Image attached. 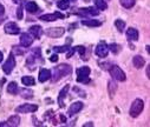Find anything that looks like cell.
Wrapping results in <instances>:
<instances>
[{"label":"cell","mask_w":150,"mask_h":127,"mask_svg":"<svg viewBox=\"0 0 150 127\" xmlns=\"http://www.w3.org/2000/svg\"><path fill=\"white\" fill-rule=\"evenodd\" d=\"M72 72V68L70 65H66V64H60L58 65L57 67L53 68V74H51V78H52V81L56 82L58 80H60L63 76H66L69 74H71Z\"/></svg>","instance_id":"1"},{"label":"cell","mask_w":150,"mask_h":127,"mask_svg":"<svg viewBox=\"0 0 150 127\" xmlns=\"http://www.w3.org/2000/svg\"><path fill=\"white\" fill-rule=\"evenodd\" d=\"M90 73H91V69L88 66H83V67L77 68V71H76V74H77L76 80H77V82H82V83L90 82V78H89Z\"/></svg>","instance_id":"2"},{"label":"cell","mask_w":150,"mask_h":127,"mask_svg":"<svg viewBox=\"0 0 150 127\" xmlns=\"http://www.w3.org/2000/svg\"><path fill=\"white\" fill-rule=\"evenodd\" d=\"M143 108H144V101L142 99H135L132 101V104H131V107H130V112L129 113H130V115L132 118H137L142 113Z\"/></svg>","instance_id":"3"},{"label":"cell","mask_w":150,"mask_h":127,"mask_svg":"<svg viewBox=\"0 0 150 127\" xmlns=\"http://www.w3.org/2000/svg\"><path fill=\"white\" fill-rule=\"evenodd\" d=\"M109 72H110V75L114 78L115 80L117 81H125L127 80V75L125 73L123 72V69L117 66V65H112L110 68H109Z\"/></svg>","instance_id":"4"},{"label":"cell","mask_w":150,"mask_h":127,"mask_svg":"<svg viewBox=\"0 0 150 127\" xmlns=\"http://www.w3.org/2000/svg\"><path fill=\"white\" fill-rule=\"evenodd\" d=\"M95 53L96 55H98L99 58H106L108 53H109V47L105 41H99L96 48H95Z\"/></svg>","instance_id":"5"},{"label":"cell","mask_w":150,"mask_h":127,"mask_svg":"<svg viewBox=\"0 0 150 127\" xmlns=\"http://www.w3.org/2000/svg\"><path fill=\"white\" fill-rule=\"evenodd\" d=\"M14 67H16V59H14V55L11 53L10 57L7 58V60L5 61V64L3 65V71L6 74H11L12 71L14 69Z\"/></svg>","instance_id":"6"},{"label":"cell","mask_w":150,"mask_h":127,"mask_svg":"<svg viewBox=\"0 0 150 127\" xmlns=\"http://www.w3.org/2000/svg\"><path fill=\"white\" fill-rule=\"evenodd\" d=\"M38 109V106L37 105H33V104H24V105H20L16 108V112L17 113H33Z\"/></svg>","instance_id":"7"},{"label":"cell","mask_w":150,"mask_h":127,"mask_svg":"<svg viewBox=\"0 0 150 127\" xmlns=\"http://www.w3.org/2000/svg\"><path fill=\"white\" fill-rule=\"evenodd\" d=\"M64 33H65V28H63V27H51V28H49V29L46 31L47 36L53 38V39L63 36Z\"/></svg>","instance_id":"8"},{"label":"cell","mask_w":150,"mask_h":127,"mask_svg":"<svg viewBox=\"0 0 150 127\" xmlns=\"http://www.w3.org/2000/svg\"><path fill=\"white\" fill-rule=\"evenodd\" d=\"M33 36L30 33H21L19 38V42L23 47H30L33 44Z\"/></svg>","instance_id":"9"},{"label":"cell","mask_w":150,"mask_h":127,"mask_svg":"<svg viewBox=\"0 0 150 127\" xmlns=\"http://www.w3.org/2000/svg\"><path fill=\"white\" fill-rule=\"evenodd\" d=\"M4 31H5L7 34H11V35H14V34H19V33H20L19 26H18L16 22H13V21H10V22L5 24Z\"/></svg>","instance_id":"10"},{"label":"cell","mask_w":150,"mask_h":127,"mask_svg":"<svg viewBox=\"0 0 150 127\" xmlns=\"http://www.w3.org/2000/svg\"><path fill=\"white\" fill-rule=\"evenodd\" d=\"M64 14H62L60 12H54V13H47V14H44V15H40L39 19L43 20V21H56L58 19H64Z\"/></svg>","instance_id":"11"},{"label":"cell","mask_w":150,"mask_h":127,"mask_svg":"<svg viewBox=\"0 0 150 127\" xmlns=\"http://www.w3.org/2000/svg\"><path fill=\"white\" fill-rule=\"evenodd\" d=\"M83 108V102L82 101H76V102H72L71 106L69 107V111H67V114L69 116H73L74 114H77L78 112H81Z\"/></svg>","instance_id":"12"},{"label":"cell","mask_w":150,"mask_h":127,"mask_svg":"<svg viewBox=\"0 0 150 127\" xmlns=\"http://www.w3.org/2000/svg\"><path fill=\"white\" fill-rule=\"evenodd\" d=\"M69 90H70V86H69V85H65V86L60 90L59 94H58V104H59V107H62V108L65 107V105H64V99L66 98Z\"/></svg>","instance_id":"13"},{"label":"cell","mask_w":150,"mask_h":127,"mask_svg":"<svg viewBox=\"0 0 150 127\" xmlns=\"http://www.w3.org/2000/svg\"><path fill=\"white\" fill-rule=\"evenodd\" d=\"M44 31H43V27L39 26V25H33L30 27V34L35 38V39H40V36L43 35Z\"/></svg>","instance_id":"14"},{"label":"cell","mask_w":150,"mask_h":127,"mask_svg":"<svg viewBox=\"0 0 150 127\" xmlns=\"http://www.w3.org/2000/svg\"><path fill=\"white\" fill-rule=\"evenodd\" d=\"M127 38L129 41H137L138 40V31L134 27L127 29Z\"/></svg>","instance_id":"15"},{"label":"cell","mask_w":150,"mask_h":127,"mask_svg":"<svg viewBox=\"0 0 150 127\" xmlns=\"http://www.w3.org/2000/svg\"><path fill=\"white\" fill-rule=\"evenodd\" d=\"M50 78H51V71H49V69H46V68H42V69L39 71V76H38V79H39L40 82H45V81H47Z\"/></svg>","instance_id":"16"},{"label":"cell","mask_w":150,"mask_h":127,"mask_svg":"<svg viewBox=\"0 0 150 127\" xmlns=\"http://www.w3.org/2000/svg\"><path fill=\"white\" fill-rule=\"evenodd\" d=\"M82 25L88 26V27H96V26H100L102 22L96 20V19H83L82 20Z\"/></svg>","instance_id":"17"},{"label":"cell","mask_w":150,"mask_h":127,"mask_svg":"<svg viewBox=\"0 0 150 127\" xmlns=\"http://www.w3.org/2000/svg\"><path fill=\"white\" fill-rule=\"evenodd\" d=\"M25 8H26V11H27L28 13H31V14L35 13L37 11L39 10L38 5H37L34 1H28V3H26V5H25Z\"/></svg>","instance_id":"18"},{"label":"cell","mask_w":150,"mask_h":127,"mask_svg":"<svg viewBox=\"0 0 150 127\" xmlns=\"http://www.w3.org/2000/svg\"><path fill=\"white\" fill-rule=\"evenodd\" d=\"M132 64H134V66H135L136 68H142V67L144 66V64H145V60H144L143 57L136 55V57H134V59H132Z\"/></svg>","instance_id":"19"},{"label":"cell","mask_w":150,"mask_h":127,"mask_svg":"<svg viewBox=\"0 0 150 127\" xmlns=\"http://www.w3.org/2000/svg\"><path fill=\"white\" fill-rule=\"evenodd\" d=\"M108 90H109L110 98H112V97H114V94L116 93V91H117V85H116V82L114 80H110L108 82Z\"/></svg>","instance_id":"20"},{"label":"cell","mask_w":150,"mask_h":127,"mask_svg":"<svg viewBox=\"0 0 150 127\" xmlns=\"http://www.w3.org/2000/svg\"><path fill=\"white\" fill-rule=\"evenodd\" d=\"M18 91H19V87H18V85H17L16 81H12V82L8 83V86H7V92H8L10 94L16 95V94H18Z\"/></svg>","instance_id":"21"},{"label":"cell","mask_w":150,"mask_h":127,"mask_svg":"<svg viewBox=\"0 0 150 127\" xmlns=\"http://www.w3.org/2000/svg\"><path fill=\"white\" fill-rule=\"evenodd\" d=\"M20 125V118L18 115H12L8 118L7 120V126H12V127H17Z\"/></svg>","instance_id":"22"},{"label":"cell","mask_w":150,"mask_h":127,"mask_svg":"<svg viewBox=\"0 0 150 127\" xmlns=\"http://www.w3.org/2000/svg\"><path fill=\"white\" fill-rule=\"evenodd\" d=\"M18 93H20V95L23 98H25V99H30V98L33 97V92L30 91L28 88H21V90L18 91Z\"/></svg>","instance_id":"23"},{"label":"cell","mask_w":150,"mask_h":127,"mask_svg":"<svg viewBox=\"0 0 150 127\" xmlns=\"http://www.w3.org/2000/svg\"><path fill=\"white\" fill-rule=\"evenodd\" d=\"M21 82H23V85H25V86H33V85L35 83V81H34V79L32 78V76H23L21 78Z\"/></svg>","instance_id":"24"},{"label":"cell","mask_w":150,"mask_h":127,"mask_svg":"<svg viewBox=\"0 0 150 127\" xmlns=\"http://www.w3.org/2000/svg\"><path fill=\"white\" fill-rule=\"evenodd\" d=\"M93 1H95V5L98 10L104 11V10L108 8V4L105 3V0H93Z\"/></svg>","instance_id":"25"},{"label":"cell","mask_w":150,"mask_h":127,"mask_svg":"<svg viewBox=\"0 0 150 127\" xmlns=\"http://www.w3.org/2000/svg\"><path fill=\"white\" fill-rule=\"evenodd\" d=\"M120 3L124 8H131L134 7L136 0H120Z\"/></svg>","instance_id":"26"},{"label":"cell","mask_w":150,"mask_h":127,"mask_svg":"<svg viewBox=\"0 0 150 127\" xmlns=\"http://www.w3.org/2000/svg\"><path fill=\"white\" fill-rule=\"evenodd\" d=\"M69 48H70V45L66 42V45H63V46H54L53 47V51L56 53H65V52H67Z\"/></svg>","instance_id":"27"},{"label":"cell","mask_w":150,"mask_h":127,"mask_svg":"<svg viewBox=\"0 0 150 127\" xmlns=\"http://www.w3.org/2000/svg\"><path fill=\"white\" fill-rule=\"evenodd\" d=\"M115 26H116V28L118 29V32H124V28H125V21L124 20H122V19H117L116 21H115Z\"/></svg>","instance_id":"28"},{"label":"cell","mask_w":150,"mask_h":127,"mask_svg":"<svg viewBox=\"0 0 150 127\" xmlns=\"http://www.w3.org/2000/svg\"><path fill=\"white\" fill-rule=\"evenodd\" d=\"M57 6L59 10H67L70 7V1L69 0H59L57 3Z\"/></svg>","instance_id":"29"},{"label":"cell","mask_w":150,"mask_h":127,"mask_svg":"<svg viewBox=\"0 0 150 127\" xmlns=\"http://www.w3.org/2000/svg\"><path fill=\"white\" fill-rule=\"evenodd\" d=\"M108 47H109V51H111L114 54H117V53L121 51V47H120V45H117V44H111V45H108Z\"/></svg>","instance_id":"30"},{"label":"cell","mask_w":150,"mask_h":127,"mask_svg":"<svg viewBox=\"0 0 150 127\" xmlns=\"http://www.w3.org/2000/svg\"><path fill=\"white\" fill-rule=\"evenodd\" d=\"M86 10H88V13H89L90 15H93V17H96V15H98V14H99V10H98L97 7H93V6H91V7L86 8Z\"/></svg>","instance_id":"31"},{"label":"cell","mask_w":150,"mask_h":127,"mask_svg":"<svg viewBox=\"0 0 150 127\" xmlns=\"http://www.w3.org/2000/svg\"><path fill=\"white\" fill-rule=\"evenodd\" d=\"M76 51H78V53L81 54L82 59H83V60H85V59H84V54H85V47H84V46H82V45H79V46H77V47H76Z\"/></svg>","instance_id":"32"},{"label":"cell","mask_w":150,"mask_h":127,"mask_svg":"<svg viewBox=\"0 0 150 127\" xmlns=\"http://www.w3.org/2000/svg\"><path fill=\"white\" fill-rule=\"evenodd\" d=\"M23 6H21V4H19V7L17 8V18L19 19V20H21L23 19V17H24V14H23Z\"/></svg>","instance_id":"33"},{"label":"cell","mask_w":150,"mask_h":127,"mask_svg":"<svg viewBox=\"0 0 150 127\" xmlns=\"http://www.w3.org/2000/svg\"><path fill=\"white\" fill-rule=\"evenodd\" d=\"M73 91L76 92V93H79V94H78L79 97H82V98H86V94H85V92H84L83 90H81L79 87H73Z\"/></svg>","instance_id":"34"},{"label":"cell","mask_w":150,"mask_h":127,"mask_svg":"<svg viewBox=\"0 0 150 127\" xmlns=\"http://www.w3.org/2000/svg\"><path fill=\"white\" fill-rule=\"evenodd\" d=\"M76 14L82 15V17H85V15L89 14V13H88V10H86V8H78V11L76 12Z\"/></svg>","instance_id":"35"},{"label":"cell","mask_w":150,"mask_h":127,"mask_svg":"<svg viewBox=\"0 0 150 127\" xmlns=\"http://www.w3.org/2000/svg\"><path fill=\"white\" fill-rule=\"evenodd\" d=\"M74 52H76V47H70V48L67 50V53H66V58H71V57L74 54Z\"/></svg>","instance_id":"36"},{"label":"cell","mask_w":150,"mask_h":127,"mask_svg":"<svg viewBox=\"0 0 150 127\" xmlns=\"http://www.w3.org/2000/svg\"><path fill=\"white\" fill-rule=\"evenodd\" d=\"M13 52L16 54H24V51L21 48H19V46H13Z\"/></svg>","instance_id":"37"},{"label":"cell","mask_w":150,"mask_h":127,"mask_svg":"<svg viewBox=\"0 0 150 127\" xmlns=\"http://www.w3.org/2000/svg\"><path fill=\"white\" fill-rule=\"evenodd\" d=\"M54 113H53V111H47L45 114H44V119L45 120H47V119H51V116L53 115Z\"/></svg>","instance_id":"38"},{"label":"cell","mask_w":150,"mask_h":127,"mask_svg":"<svg viewBox=\"0 0 150 127\" xmlns=\"http://www.w3.org/2000/svg\"><path fill=\"white\" fill-rule=\"evenodd\" d=\"M58 58H59V57H58L57 54H52L49 59H50V61H51V62H56V61H58Z\"/></svg>","instance_id":"39"},{"label":"cell","mask_w":150,"mask_h":127,"mask_svg":"<svg viewBox=\"0 0 150 127\" xmlns=\"http://www.w3.org/2000/svg\"><path fill=\"white\" fill-rule=\"evenodd\" d=\"M33 123H34V126H43V123L42 122H38V120H37V118L35 116H33Z\"/></svg>","instance_id":"40"},{"label":"cell","mask_w":150,"mask_h":127,"mask_svg":"<svg viewBox=\"0 0 150 127\" xmlns=\"http://www.w3.org/2000/svg\"><path fill=\"white\" fill-rule=\"evenodd\" d=\"M5 13V7L4 5H1V3H0V15H3Z\"/></svg>","instance_id":"41"},{"label":"cell","mask_w":150,"mask_h":127,"mask_svg":"<svg viewBox=\"0 0 150 127\" xmlns=\"http://www.w3.org/2000/svg\"><path fill=\"white\" fill-rule=\"evenodd\" d=\"M59 118H60V121H62V122H66V116H65V115L60 114V115H59Z\"/></svg>","instance_id":"42"},{"label":"cell","mask_w":150,"mask_h":127,"mask_svg":"<svg viewBox=\"0 0 150 127\" xmlns=\"http://www.w3.org/2000/svg\"><path fill=\"white\" fill-rule=\"evenodd\" d=\"M5 81H6V79H5V78H3L1 80H0V88L3 87V85H4V82H5Z\"/></svg>","instance_id":"43"},{"label":"cell","mask_w":150,"mask_h":127,"mask_svg":"<svg viewBox=\"0 0 150 127\" xmlns=\"http://www.w3.org/2000/svg\"><path fill=\"white\" fill-rule=\"evenodd\" d=\"M83 126H84V127H92L93 123H92V122H88V123H84Z\"/></svg>","instance_id":"44"},{"label":"cell","mask_w":150,"mask_h":127,"mask_svg":"<svg viewBox=\"0 0 150 127\" xmlns=\"http://www.w3.org/2000/svg\"><path fill=\"white\" fill-rule=\"evenodd\" d=\"M146 76H148V78L150 76V67H149V66L146 67Z\"/></svg>","instance_id":"45"},{"label":"cell","mask_w":150,"mask_h":127,"mask_svg":"<svg viewBox=\"0 0 150 127\" xmlns=\"http://www.w3.org/2000/svg\"><path fill=\"white\" fill-rule=\"evenodd\" d=\"M3 59H4V54H3V52L0 51V62L3 61Z\"/></svg>","instance_id":"46"},{"label":"cell","mask_w":150,"mask_h":127,"mask_svg":"<svg viewBox=\"0 0 150 127\" xmlns=\"http://www.w3.org/2000/svg\"><path fill=\"white\" fill-rule=\"evenodd\" d=\"M21 1H23V0H13L14 4H21Z\"/></svg>","instance_id":"47"},{"label":"cell","mask_w":150,"mask_h":127,"mask_svg":"<svg viewBox=\"0 0 150 127\" xmlns=\"http://www.w3.org/2000/svg\"><path fill=\"white\" fill-rule=\"evenodd\" d=\"M69 1H72V3H74V1H77V0H69Z\"/></svg>","instance_id":"48"}]
</instances>
